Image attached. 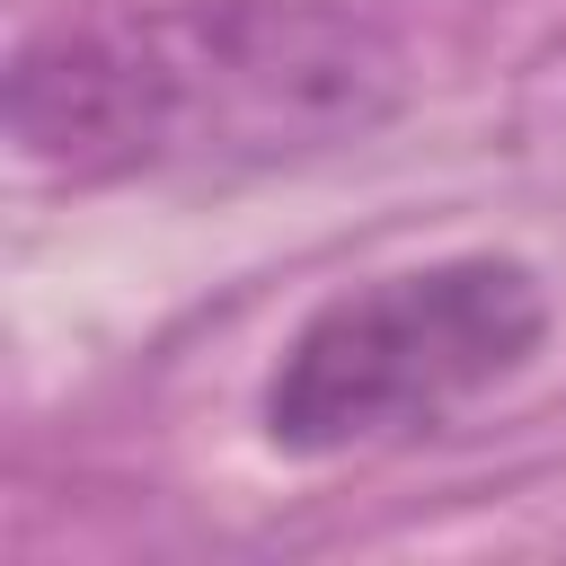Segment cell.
I'll return each instance as SVG.
<instances>
[{"label": "cell", "instance_id": "1", "mask_svg": "<svg viewBox=\"0 0 566 566\" xmlns=\"http://www.w3.org/2000/svg\"><path fill=\"white\" fill-rule=\"evenodd\" d=\"M398 44L327 0H133L18 44L9 142L71 186L274 168L398 115Z\"/></svg>", "mask_w": 566, "mask_h": 566}, {"label": "cell", "instance_id": "2", "mask_svg": "<svg viewBox=\"0 0 566 566\" xmlns=\"http://www.w3.org/2000/svg\"><path fill=\"white\" fill-rule=\"evenodd\" d=\"M539 345L548 283L522 256L469 248L318 301L265 371L256 416L283 460H345L451 424L460 407L504 389Z\"/></svg>", "mask_w": 566, "mask_h": 566}]
</instances>
